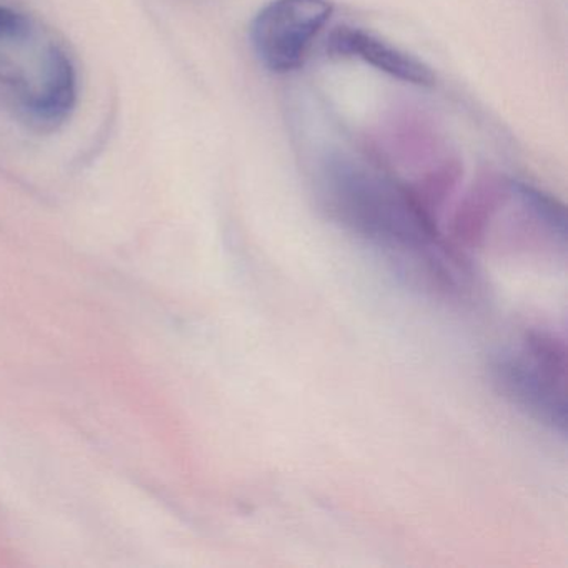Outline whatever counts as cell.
<instances>
[{"mask_svg": "<svg viewBox=\"0 0 568 568\" xmlns=\"http://www.w3.org/2000/svg\"><path fill=\"white\" fill-rule=\"evenodd\" d=\"M332 14L331 0H271L251 24L255 55L275 74L295 71Z\"/></svg>", "mask_w": 568, "mask_h": 568, "instance_id": "4", "label": "cell"}, {"mask_svg": "<svg viewBox=\"0 0 568 568\" xmlns=\"http://www.w3.org/2000/svg\"><path fill=\"white\" fill-rule=\"evenodd\" d=\"M327 51L337 58L361 59L365 64L407 84L420 88L435 84L434 72L428 65L362 29H335L328 38Z\"/></svg>", "mask_w": 568, "mask_h": 568, "instance_id": "5", "label": "cell"}, {"mask_svg": "<svg viewBox=\"0 0 568 568\" xmlns=\"http://www.w3.org/2000/svg\"><path fill=\"white\" fill-rule=\"evenodd\" d=\"M508 189L510 185L505 187L494 181L481 182L477 189H474L455 215L454 225H452L455 241L460 242L465 247L480 244L487 234L491 215L497 212Z\"/></svg>", "mask_w": 568, "mask_h": 568, "instance_id": "6", "label": "cell"}, {"mask_svg": "<svg viewBox=\"0 0 568 568\" xmlns=\"http://www.w3.org/2000/svg\"><path fill=\"white\" fill-rule=\"evenodd\" d=\"M321 194L335 222L390 254L425 287L448 295L467 291V261L442 241L434 215L410 187L357 162L335 159L322 174Z\"/></svg>", "mask_w": 568, "mask_h": 568, "instance_id": "1", "label": "cell"}, {"mask_svg": "<svg viewBox=\"0 0 568 568\" xmlns=\"http://www.w3.org/2000/svg\"><path fill=\"white\" fill-rule=\"evenodd\" d=\"M498 394L537 424L565 437L567 432V344L550 331L534 328L520 345L491 358Z\"/></svg>", "mask_w": 568, "mask_h": 568, "instance_id": "3", "label": "cell"}, {"mask_svg": "<svg viewBox=\"0 0 568 568\" xmlns=\"http://www.w3.org/2000/svg\"><path fill=\"white\" fill-rule=\"evenodd\" d=\"M78 69L58 32L0 4V101L38 134L59 131L78 104Z\"/></svg>", "mask_w": 568, "mask_h": 568, "instance_id": "2", "label": "cell"}]
</instances>
